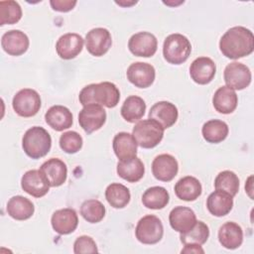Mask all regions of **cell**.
Wrapping results in <instances>:
<instances>
[{"label": "cell", "instance_id": "6da1fadb", "mask_svg": "<svg viewBox=\"0 0 254 254\" xmlns=\"http://www.w3.org/2000/svg\"><path fill=\"white\" fill-rule=\"evenodd\" d=\"M219 50L223 56L231 60L249 56L254 51L253 33L242 26L232 27L220 38Z\"/></svg>", "mask_w": 254, "mask_h": 254}, {"label": "cell", "instance_id": "7a4b0ae2", "mask_svg": "<svg viewBox=\"0 0 254 254\" xmlns=\"http://www.w3.org/2000/svg\"><path fill=\"white\" fill-rule=\"evenodd\" d=\"M78 99L82 106L98 104L107 108H113L119 102L120 91L114 83L109 81L91 83L80 90Z\"/></svg>", "mask_w": 254, "mask_h": 254}, {"label": "cell", "instance_id": "3957f363", "mask_svg": "<svg viewBox=\"0 0 254 254\" xmlns=\"http://www.w3.org/2000/svg\"><path fill=\"white\" fill-rule=\"evenodd\" d=\"M22 147L25 154L32 159L45 157L51 150L52 138L49 132L40 126L28 129L22 139Z\"/></svg>", "mask_w": 254, "mask_h": 254}, {"label": "cell", "instance_id": "277c9868", "mask_svg": "<svg viewBox=\"0 0 254 254\" xmlns=\"http://www.w3.org/2000/svg\"><path fill=\"white\" fill-rule=\"evenodd\" d=\"M164 130L157 121L145 119L135 124L132 135L138 146L144 149H152L162 141Z\"/></svg>", "mask_w": 254, "mask_h": 254}, {"label": "cell", "instance_id": "5b68a950", "mask_svg": "<svg viewBox=\"0 0 254 254\" xmlns=\"http://www.w3.org/2000/svg\"><path fill=\"white\" fill-rule=\"evenodd\" d=\"M190 52V42L182 34H171L164 41L163 55L169 64H181L185 63L189 59Z\"/></svg>", "mask_w": 254, "mask_h": 254}, {"label": "cell", "instance_id": "8992f818", "mask_svg": "<svg viewBox=\"0 0 254 254\" xmlns=\"http://www.w3.org/2000/svg\"><path fill=\"white\" fill-rule=\"evenodd\" d=\"M164 234V227L159 217L153 214L143 216L137 223L135 235L143 244H156Z\"/></svg>", "mask_w": 254, "mask_h": 254}, {"label": "cell", "instance_id": "52a82bcc", "mask_svg": "<svg viewBox=\"0 0 254 254\" xmlns=\"http://www.w3.org/2000/svg\"><path fill=\"white\" fill-rule=\"evenodd\" d=\"M12 106L19 116L32 117L35 116L41 108V97L36 90L24 88L14 95Z\"/></svg>", "mask_w": 254, "mask_h": 254}, {"label": "cell", "instance_id": "ba28073f", "mask_svg": "<svg viewBox=\"0 0 254 254\" xmlns=\"http://www.w3.org/2000/svg\"><path fill=\"white\" fill-rule=\"evenodd\" d=\"M223 77L226 86L233 90H242L250 84L252 75L247 65L233 62L225 66Z\"/></svg>", "mask_w": 254, "mask_h": 254}, {"label": "cell", "instance_id": "9c48e42d", "mask_svg": "<svg viewBox=\"0 0 254 254\" xmlns=\"http://www.w3.org/2000/svg\"><path fill=\"white\" fill-rule=\"evenodd\" d=\"M106 121V112L101 105L88 104L83 106L78 114V123L87 133L99 130Z\"/></svg>", "mask_w": 254, "mask_h": 254}, {"label": "cell", "instance_id": "30bf717a", "mask_svg": "<svg viewBox=\"0 0 254 254\" xmlns=\"http://www.w3.org/2000/svg\"><path fill=\"white\" fill-rule=\"evenodd\" d=\"M112 45L110 32L105 28L91 29L85 36V46L88 53L94 57L105 55Z\"/></svg>", "mask_w": 254, "mask_h": 254}, {"label": "cell", "instance_id": "8fae6325", "mask_svg": "<svg viewBox=\"0 0 254 254\" xmlns=\"http://www.w3.org/2000/svg\"><path fill=\"white\" fill-rule=\"evenodd\" d=\"M157 38L149 32L134 34L128 41V49L136 57L150 58L157 52Z\"/></svg>", "mask_w": 254, "mask_h": 254}, {"label": "cell", "instance_id": "7c38bea8", "mask_svg": "<svg viewBox=\"0 0 254 254\" xmlns=\"http://www.w3.org/2000/svg\"><path fill=\"white\" fill-rule=\"evenodd\" d=\"M127 79L139 88H147L155 80L156 71L152 64L143 62H136L129 65L126 71Z\"/></svg>", "mask_w": 254, "mask_h": 254}, {"label": "cell", "instance_id": "4fadbf2b", "mask_svg": "<svg viewBox=\"0 0 254 254\" xmlns=\"http://www.w3.org/2000/svg\"><path fill=\"white\" fill-rule=\"evenodd\" d=\"M21 187L24 191L34 197H42L50 190V185L40 170L26 172L21 179Z\"/></svg>", "mask_w": 254, "mask_h": 254}, {"label": "cell", "instance_id": "5bb4252c", "mask_svg": "<svg viewBox=\"0 0 254 254\" xmlns=\"http://www.w3.org/2000/svg\"><path fill=\"white\" fill-rule=\"evenodd\" d=\"M179 164L176 158L170 154H161L152 162L154 177L162 182L172 181L178 174Z\"/></svg>", "mask_w": 254, "mask_h": 254}, {"label": "cell", "instance_id": "9a60e30c", "mask_svg": "<svg viewBox=\"0 0 254 254\" xmlns=\"http://www.w3.org/2000/svg\"><path fill=\"white\" fill-rule=\"evenodd\" d=\"M28 36L20 30H10L3 34L1 46L8 55L18 57L25 54L29 48Z\"/></svg>", "mask_w": 254, "mask_h": 254}, {"label": "cell", "instance_id": "2e32d148", "mask_svg": "<svg viewBox=\"0 0 254 254\" xmlns=\"http://www.w3.org/2000/svg\"><path fill=\"white\" fill-rule=\"evenodd\" d=\"M84 44L83 38L76 33H67L61 36L56 44V51L60 58L71 60L80 54Z\"/></svg>", "mask_w": 254, "mask_h": 254}, {"label": "cell", "instance_id": "e0dca14e", "mask_svg": "<svg viewBox=\"0 0 254 254\" xmlns=\"http://www.w3.org/2000/svg\"><path fill=\"white\" fill-rule=\"evenodd\" d=\"M216 72L214 62L207 57L196 58L190 66V74L191 79L198 84L209 83Z\"/></svg>", "mask_w": 254, "mask_h": 254}, {"label": "cell", "instance_id": "ac0fdd59", "mask_svg": "<svg viewBox=\"0 0 254 254\" xmlns=\"http://www.w3.org/2000/svg\"><path fill=\"white\" fill-rule=\"evenodd\" d=\"M40 171L48 181L50 187H60L66 181V165L58 158H51L44 162L40 167Z\"/></svg>", "mask_w": 254, "mask_h": 254}, {"label": "cell", "instance_id": "d6986e66", "mask_svg": "<svg viewBox=\"0 0 254 254\" xmlns=\"http://www.w3.org/2000/svg\"><path fill=\"white\" fill-rule=\"evenodd\" d=\"M178 116V108L169 101H159L149 111V119L157 121L164 129L172 127L177 122Z\"/></svg>", "mask_w": 254, "mask_h": 254}, {"label": "cell", "instance_id": "ffe728a7", "mask_svg": "<svg viewBox=\"0 0 254 254\" xmlns=\"http://www.w3.org/2000/svg\"><path fill=\"white\" fill-rule=\"evenodd\" d=\"M53 229L61 234L65 235L73 232L78 224V217L74 209L62 208L56 210L51 219Z\"/></svg>", "mask_w": 254, "mask_h": 254}, {"label": "cell", "instance_id": "44dd1931", "mask_svg": "<svg viewBox=\"0 0 254 254\" xmlns=\"http://www.w3.org/2000/svg\"><path fill=\"white\" fill-rule=\"evenodd\" d=\"M171 227L180 233H186L190 230L196 222L194 211L187 206H176L169 215Z\"/></svg>", "mask_w": 254, "mask_h": 254}, {"label": "cell", "instance_id": "7402d4cb", "mask_svg": "<svg viewBox=\"0 0 254 254\" xmlns=\"http://www.w3.org/2000/svg\"><path fill=\"white\" fill-rule=\"evenodd\" d=\"M208 211L217 217L228 214L233 207V196L224 190H215L206 199Z\"/></svg>", "mask_w": 254, "mask_h": 254}, {"label": "cell", "instance_id": "603a6c76", "mask_svg": "<svg viewBox=\"0 0 254 254\" xmlns=\"http://www.w3.org/2000/svg\"><path fill=\"white\" fill-rule=\"evenodd\" d=\"M47 124L56 131H64L72 125V114L70 110L63 105H54L45 114Z\"/></svg>", "mask_w": 254, "mask_h": 254}, {"label": "cell", "instance_id": "cb8c5ba5", "mask_svg": "<svg viewBox=\"0 0 254 254\" xmlns=\"http://www.w3.org/2000/svg\"><path fill=\"white\" fill-rule=\"evenodd\" d=\"M238 103V97L236 92L228 86H220L212 97V104L214 109L222 114L232 113Z\"/></svg>", "mask_w": 254, "mask_h": 254}, {"label": "cell", "instance_id": "d4e9b609", "mask_svg": "<svg viewBox=\"0 0 254 254\" xmlns=\"http://www.w3.org/2000/svg\"><path fill=\"white\" fill-rule=\"evenodd\" d=\"M112 147L119 161L127 160L137 155V143L133 135L128 132L117 133L113 138Z\"/></svg>", "mask_w": 254, "mask_h": 254}, {"label": "cell", "instance_id": "484cf974", "mask_svg": "<svg viewBox=\"0 0 254 254\" xmlns=\"http://www.w3.org/2000/svg\"><path fill=\"white\" fill-rule=\"evenodd\" d=\"M116 171L121 179L129 183H137L144 177L145 167L138 157H133L119 161Z\"/></svg>", "mask_w": 254, "mask_h": 254}, {"label": "cell", "instance_id": "4316f807", "mask_svg": "<svg viewBox=\"0 0 254 254\" xmlns=\"http://www.w3.org/2000/svg\"><path fill=\"white\" fill-rule=\"evenodd\" d=\"M219 243L226 249H236L243 242V231L240 225L233 221L222 224L218 230Z\"/></svg>", "mask_w": 254, "mask_h": 254}, {"label": "cell", "instance_id": "83f0119b", "mask_svg": "<svg viewBox=\"0 0 254 254\" xmlns=\"http://www.w3.org/2000/svg\"><path fill=\"white\" fill-rule=\"evenodd\" d=\"M176 195L185 201L195 200L202 191L200 182L191 176H187L180 179L175 185Z\"/></svg>", "mask_w": 254, "mask_h": 254}, {"label": "cell", "instance_id": "f1b7e54d", "mask_svg": "<svg viewBox=\"0 0 254 254\" xmlns=\"http://www.w3.org/2000/svg\"><path fill=\"white\" fill-rule=\"evenodd\" d=\"M6 210L12 218L16 220H26L34 214L35 206L27 197L15 195L8 200Z\"/></svg>", "mask_w": 254, "mask_h": 254}, {"label": "cell", "instance_id": "f546056e", "mask_svg": "<svg viewBox=\"0 0 254 254\" xmlns=\"http://www.w3.org/2000/svg\"><path fill=\"white\" fill-rule=\"evenodd\" d=\"M146 103L140 96L130 95L128 96L120 109L121 116L129 123H135L139 121L145 114Z\"/></svg>", "mask_w": 254, "mask_h": 254}, {"label": "cell", "instance_id": "4dcf8cb0", "mask_svg": "<svg viewBox=\"0 0 254 254\" xmlns=\"http://www.w3.org/2000/svg\"><path fill=\"white\" fill-rule=\"evenodd\" d=\"M228 125L224 121L218 119L206 121L201 128L203 139L211 144H217L224 141L228 135Z\"/></svg>", "mask_w": 254, "mask_h": 254}, {"label": "cell", "instance_id": "1f68e13d", "mask_svg": "<svg viewBox=\"0 0 254 254\" xmlns=\"http://www.w3.org/2000/svg\"><path fill=\"white\" fill-rule=\"evenodd\" d=\"M170 195L168 190L163 187H152L145 190L142 195L144 206L150 209H162L169 203Z\"/></svg>", "mask_w": 254, "mask_h": 254}, {"label": "cell", "instance_id": "d6a6232c", "mask_svg": "<svg viewBox=\"0 0 254 254\" xmlns=\"http://www.w3.org/2000/svg\"><path fill=\"white\" fill-rule=\"evenodd\" d=\"M105 198L114 208L125 207L131 198L130 191L127 187L122 184H110L105 190Z\"/></svg>", "mask_w": 254, "mask_h": 254}, {"label": "cell", "instance_id": "836d02e7", "mask_svg": "<svg viewBox=\"0 0 254 254\" xmlns=\"http://www.w3.org/2000/svg\"><path fill=\"white\" fill-rule=\"evenodd\" d=\"M105 206L97 199H86L80 205L81 216L90 223H97L105 216Z\"/></svg>", "mask_w": 254, "mask_h": 254}, {"label": "cell", "instance_id": "e575fe53", "mask_svg": "<svg viewBox=\"0 0 254 254\" xmlns=\"http://www.w3.org/2000/svg\"><path fill=\"white\" fill-rule=\"evenodd\" d=\"M209 236V228L203 221H197L193 227L186 233H181V241L184 244H204Z\"/></svg>", "mask_w": 254, "mask_h": 254}, {"label": "cell", "instance_id": "d590c367", "mask_svg": "<svg viewBox=\"0 0 254 254\" xmlns=\"http://www.w3.org/2000/svg\"><path fill=\"white\" fill-rule=\"evenodd\" d=\"M22 18V9L18 2L13 0L0 1V25H12Z\"/></svg>", "mask_w": 254, "mask_h": 254}, {"label": "cell", "instance_id": "8d00e7d4", "mask_svg": "<svg viewBox=\"0 0 254 254\" xmlns=\"http://www.w3.org/2000/svg\"><path fill=\"white\" fill-rule=\"evenodd\" d=\"M214 188L215 190H224L234 196L239 190V179L232 171H222L214 180Z\"/></svg>", "mask_w": 254, "mask_h": 254}, {"label": "cell", "instance_id": "74e56055", "mask_svg": "<svg viewBox=\"0 0 254 254\" xmlns=\"http://www.w3.org/2000/svg\"><path fill=\"white\" fill-rule=\"evenodd\" d=\"M82 137L75 131H67L60 137V147L67 154H74L82 147Z\"/></svg>", "mask_w": 254, "mask_h": 254}, {"label": "cell", "instance_id": "f35d334b", "mask_svg": "<svg viewBox=\"0 0 254 254\" xmlns=\"http://www.w3.org/2000/svg\"><path fill=\"white\" fill-rule=\"evenodd\" d=\"M73 252L75 254L82 253H97L98 249L95 241L87 235H82L76 238L73 243Z\"/></svg>", "mask_w": 254, "mask_h": 254}, {"label": "cell", "instance_id": "ab89813d", "mask_svg": "<svg viewBox=\"0 0 254 254\" xmlns=\"http://www.w3.org/2000/svg\"><path fill=\"white\" fill-rule=\"evenodd\" d=\"M76 1H70V0H52L50 1V4L53 8V10L58 12H68L74 8L76 5Z\"/></svg>", "mask_w": 254, "mask_h": 254}, {"label": "cell", "instance_id": "60d3db41", "mask_svg": "<svg viewBox=\"0 0 254 254\" xmlns=\"http://www.w3.org/2000/svg\"><path fill=\"white\" fill-rule=\"evenodd\" d=\"M181 252L182 253H194V254L204 253L203 249L198 244H185V247L182 249Z\"/></svg>", "mask_w": 254, "mask_h": 254}, {"label": "cell", "instance_id": "b9f144b4", "mask_svg": "<svg viewBox=\"0 0 254 254\" xmlns=\"http://www.w3.org/2000/svg\"><path fill=\"white\" fill-rule=\"evenodd\" d=\"M252 179H253V177L252 176H250L249 178H248V180H247V183L245 184V190L247 191V193H248V195L251 197V198H253V195H252Z\"/></svg>", "mask_w": 254, "mask_h": 254}, {"label": "cell", "instance_id": "7bdbcfd3", "mask_svg": "<svg viewBox=\"0 0 254 254\" xmlns=\"http://www.w3.org/2000/svg\"><path fill=\"white\" fill-rule=\"evenodd\" d=\"M116 4H118V5H120V6H131V5H133V4H136L137 3V1H132V2H118V1H116L115 2Z\"/></svg>", "mask_w": 254, "mask_h": 254}]
</instances>
